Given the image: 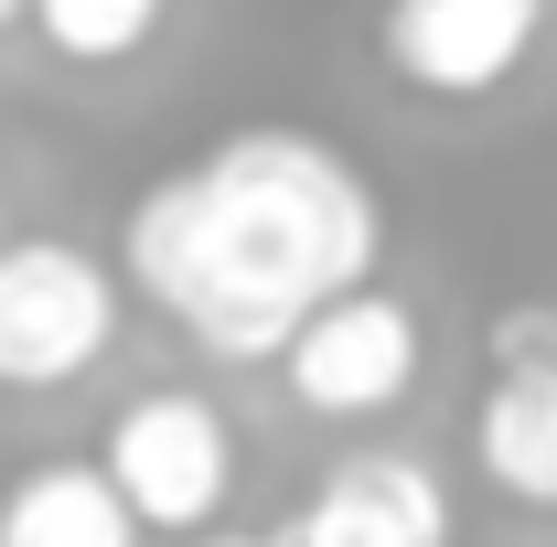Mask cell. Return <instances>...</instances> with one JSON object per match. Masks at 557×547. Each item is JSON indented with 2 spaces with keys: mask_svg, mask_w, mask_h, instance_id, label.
I'll return each mask as SVG.
<instances>
[{
  "mask_svg": "<svg viewBox=\"0 0 557 547\" xmlns=\"http://www.w3.org/2000/svg\"><path fill=\"white\" fill-rule=\"evenodd\" d=\"M375 258H386L375 183L311 130H225L119 226L129 290L225 365H278V343L322 301L364 290Z\"/></svg>",
  "mask_w": 557,
  "mask_h": 547,
  "instance_id": "6da1fadb",
  "label": "cell"
},
{
  "mask_svg": "<svg viewBox=\"0 0 557 547\" xmlns=\"http://www.w3.org/2000/svg\"><path fill=\"white\" fill-rule=\"evenodd\" d=\"M119 343V279L65 236H0V387L44 398L108 365Z\"/></svg>",
  "mask_w": 557,
  "mask_h": 547,
  "instance_id": "7a4b0ae2",
  "label": "cell"
},
{
  "mask_svg": "<svg viewBox=\"0 0 557 547\" xmlns=\"http://www.w3.org/2000/svg\"><path fill=\"white\" fill-rule=\"evenodd\" d=\"M108 483L129 494L139 537H205L214 515H225V494H236V429L214 398L194 387H161V398H129V409L108 418Z\"/></svg>",
  "mask_w": 557,
  "mask_h": 547,
  "instance_id": "3957f363",
  "label": "cell"
},
{
  "mask_svg": "<svg viewBox=\"0 0 557 547\" xmlns=\"http://www.w3.org/2000/svg\"><path fill=\"white\" fill-rule=\"evenodd\" d=\"M278 376H289V398H300L311 418H375V409H397V398L418 387V312L364 279V290L322 301L300 333L278 343Z\"/></svg>",
  "mask_w": 557,
  "mask_h": 547,
  "instance_id": "277c9868",
  "label": "cell"
},
{
  "mask_svg": "<svg viewBox=\"0 0 557 547\" xmlns=\"http://www.w3.org/2000/svg\"><path fill=\"white\" fill-rule=\"evenodd\" d=\"M547 0H386V65L418 97H493L536 54Z\"/></svg>",
  "mask_w": 557,
  "mask_h": 547,
  "instance_id": "5b68a950",
  "label": "cell"
},
{
  "mask_svg": "<svg viewBox=\"0 0 557 547\" xmlns=\"http://www.w3.org/2000/svg\"><path fill=\"white\" fill-rule=\"evenodd\" d=\"M289 547H450V494L408 451H354V462L322 473Z\"/></svg>",
  "mask_w": 557,
  "mask_h": 547,
  "instance_id": "8992f818",
  "label": "cell"
},
{
  "mask_svg": "<svg viewBox=\"0 0 557 547\" xmlns=\"http://www.w3.org/2000/svg\"><path fill=\"white\" fill-rule=\"evenodd\" d=\"M0 547H139V515L108 462H33L0 483Z\"/></svg>",
  "mask_w": 557,
  "mask_h": 547,
  "instance_id": "52a82bcc",
  "label": "cell"
},
{
  "mask_svg": "<svg viewBox=\"0 0 557 547\" xmlns=\"http://www.w3.org/2000/svg\"><path fill=\"white\" fill-rule=\"evenodd\" d=\"M472 462L515 505H557V365H493V398L472 418Z\"/></svg>",
  "mask_w": 557,
  "mask_h": 547,
  "instance_id": "ba28073f",
  "label": "cell"
},
{
  "mask_svg": "<svg viewBox=\"0 0 557 547\" xmlns=\"http://www.w3.org/2000/svg\"><path fill=\"white\" fill-rule=\"evenodd\" d=\"M161 11H172V0H33L22 22H33L65 65H119V54H139V44L161 33Z\"/></svg>",
  "mask_w": 557,
  "mask_h": 547,
  "instance_id": "9c48e42d",
  "label": "cell"
},
{
  "mask_svg": "<svg viewBox=\"0 0 557 547\" xmlns=\"http://www.w3.org/2000/svg\"><path fill=\"white\" fill-rule=\"evenodd\" d=\"M493 365H557V312L547 301H525V312L493 333Z\"/></svg>",
  "mask_w": 557,
  "mask_h": 547,
  "instance_id": "30bf717a",
  "label": "cell"
},
{
  "mask_svg": "<svg viewBox=\"0 0 557 547\" xmlns=\"http://www.w3.org/2000/svg\"><path fill=\"white\" fill-rule=\"evenodd\" d=\"M194 547H289V537H194Z\"/></svg>",
  "mask_w": 557,
  "mask_h": 547,
  "instance_id": "8fae6325",
  "label": "cell"
},
{
  "mask_svg": "<svg viewBox=\"0 0 557 547\" xmlns=\"http://www.w3.org/2000/svg\"><path fill=\"white\" fill-rule=\"evenodd\" d=\"M22 11H33V0H0V33H11V22H22Z\"/></svg>",
  "mask_w": 557,
  "mask_h": 547,
  "instance_id": "7c38bea8",
  "label": "cell"
},
{
  "mask_svg": "<svg viewBox=\"0 0 557 547\" xmlns=\"http://www.w3.org/2000/svg\"><path fill=\"white\" fill-rule=\"evenodd\" d=\"M0 236H11V205H0Z\"/></svg>",
  "mask_w": 557,
  "mask_h": 547,
  "instance_id": "4fadbf2b",
  "label": "cell"
}]
</instances>
